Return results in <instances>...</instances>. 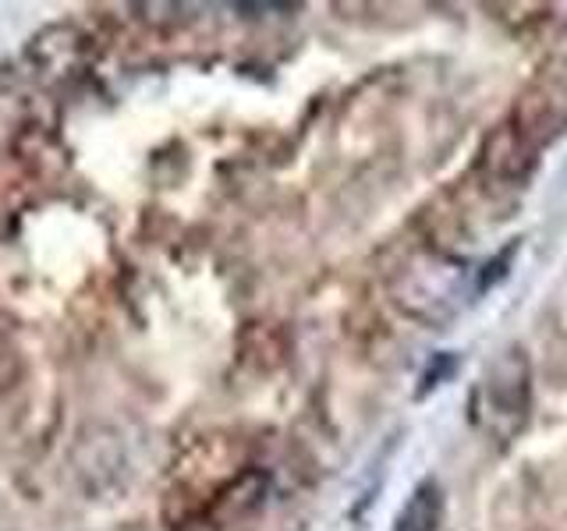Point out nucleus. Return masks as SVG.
Masks as SVG:
<instances>
[{
    "mask_svg": "<svg viewBox=\"0 0 567 531\" xmlns=\"http://www.w3.org/2000/svg\"><path fill=\"white\" fill-rule=\"evenodd\" d=\"M89 32H82L79 25H47L32 35V43L25 46V64L32 71L35 82L43 85H64L75 75H82L89 64Z\"/></svg>",
    "mask_w": 567,
    "mask_h": 531,
    "instance_id": "obj_4",
    "label": "nucleus"
},
{
    "mask_svg": "<svg viewBox=\"0 0 567 531\" xmlns=\"http://www.w3.org/2000/svg\"><path fill=\"white\" fill-rule=\"evenodd\" d=\"M390 298L394 305L422 326H447L461 315L472 298V270L468 262L443 252H415L408 256L394 277H390Z\"/></svg>",
    "mask_w": 567,
    "mask_h": 531,
    "instance_id": "obj_1",
    "label": "nucleus"
},
{
    "mask_svg": "<svg viewBox=\"0 0 567 531\" xmlns=\"http://www.w3.org/2000/svg\"><path fill=\"white\" fill-rule=\"evenodd\" d=\"M440 521H443V492L433 478H425L398 510L394 531H440Z\"/></svg>",
    "mask_w": 567,
    "mask_h": 531,
    "instance_id": "obj_6",
    "label": "nucleus"
},
{
    "mask_svg": "<svg viewBox=\"0 0 567 531\" xmlns=\"http://www.w3.org/2000/svg\"><path fill=\"white\" fill-rule=\"evenodd\" d=\"M511 124L536 149L560 138L567 132V79L557 71H543L514 103Z\"/></svg>",
    "mask_w": 567,
    "mask_h": 531,
    "instance_id": "obj_3",
    "label": "nucleus"
},
{
    "mask_svg": "<svg viewBox=\"0 0 567 531\" xmlns=\"http://www.w3.org/2000/svg\"><path fill=\"white\" fill-rule=\"evenodd\" d=\"M532 407V372L522 347H507L483 368L472 394V418L493 439H514L528 421Z\"/></svg>",
    "mask_w": 567,
    "mask_h": 531,
    "instance_id": "obj_2",
    "label": "nucleus"
},
{
    "mask_svg": "<svg viewBox=\"0 0 567 531\" xmlns=\"http://www.w3.org/2000/svg\"><path fill=\"white\" fill-rule=\"evenodd\" d=\"M536 153L539 149L532 146V142H525L511 121H504V124H496L493 135L486 138V146H483V167L493 177H501V181L522 185L525 177L532 174V167H536Z\"/></svg>",
    "mask_w": 567,
    "mask_h": 531,
    "instance_id": "obj_5",
    "label": "nucleus"
}]
</instances>
